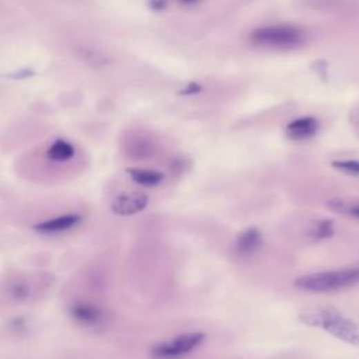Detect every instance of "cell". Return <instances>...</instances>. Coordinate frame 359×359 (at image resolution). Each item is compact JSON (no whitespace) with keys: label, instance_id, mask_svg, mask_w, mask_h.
Returning a JSON list of instances; mask_svg holds the SVG:
<instances>
[{"label":"cell","instance_id":"obj_1","mask_svg":"<svg viewBox=\"0 0 359 359\" xmlns=\"http://www.w3.org/2000/svg\"><path fill=\"white\" fill-rule=\"evenodd\" d=\"M300 322L324 330L333 337L338 338L351 345H359V326L351 319L345 318L337 310L333 309H316L304 311L299 316Z\"/></svg>","mask_w":359,"mask_h":359},{"label":"cell","instance_id":"obj_2","mask_svg":"<svg viewBox=\"0 0 359 359\" xmlns=\"http://www.w3.org/2000/svg\"><path fill=\"white\" fill-rule=\"evenodd\" d=\"M356 284H359V268L336 269V271L303 275L295 281L296 288L314 293L336 292Z\"/></svg>","mask_w":359,"mask_h":359},{"label":"cell","instance_id":"obj_3","mask_svg":"<svg viewBox=\"0 0 359 359\" xmlns=\"http://www.w3.org/2000/svg\"><path fill=\"white\" fill-rule=\"evenodd\" d=\"M304 41L302 28L291 24L265 26L250 34V42L266 50H293Z\"/></svg>","mask_w":359,"mask_h":359},{"label":"cell","instance_id":"obj_4","mask_svg":"<svg viewBox=\"0 0 359 359\" xmlns=\"http://www.w3.org/2000/svg\"><path fill=\"white\" fill-rule=\"evenodd\" d=\"M205 336L202 333H188L178 336L170 341L159 342L151 349L153 359H182L190 355L204 342Z\"/></svg>","mask_w":359,"mask_h":359},{"label":"cell","instance_id":"obj_5","mask_svg":"<svg viewBox=\"0 0 359 359\" xmlns=\"http://www.w3.org/2000/svg\"><path fill=\"white\" fill-rule=\"evenodd\" d=\"M148 204L149 197L145 194H122L113 201L111 209L115 215L130 216L142 212Z\"/></svg>","mask_w":359,"mask_h":359},{"label":"cell","instance_id":"obj_6","mask_svg":"<svg viewBox=\"0 0 359 359\" xmlns=\"http://www.w3.org/2000/svg\"><path fill=\"white\" fill-rule=\"evenodd\" d=\"M70 316L73 320L86 327L100 326L104 322V311L92 303H76L70 307Z\"/></svg>","mask_w":359,"mask_h":359},{"label":"cell","instance_id":"obj_7","mask_svg":"<svg viewBox=\"0 0 359 359\" xmlns=\"http://www.w3.org/2000/svg\"><path fill=\"white\" fill-rule=\"evenodd\" d=\"M80 216L70 213V215H62L54 219H50L47 222H41L34 226V231L38 233L43 235H55V233H62L66 232L72 228H75L76 224L80 222Z\"/></svg>","mask_w":359,"mask_h":359},{"label":"cell","instance_id":"obj_8","mask_svg":"<svg viewBox=\"0 0 359 359\" xmlns=\"http://www.w3.org/2000/svg\"><path fill=\"white\" fill-rule=\"evenodd\" d=\"M319 130L318 121L311 117H302L292 121L287 126V135L293 141H304L313 138Z\"/></svg>","mask_w":359,"mask_h":359},{"label":"cell","instance_id":"obj_9","mask_svg":"<svg viewBox=\"0 0 359 359\" xmlns=\"http://www.w3.org/2000/svg\"><path fill=\"white\" fill-rule=\"evenodd\" d=\"M262 244L261 232L257 228H249L239 235L236 240V253L242 257H250L260 250Z\"/></svg>","mask_w":359,"mask_h":359},{"label":"cell","instance_id":"obj_10","mask_svg":"<svg viewBox=\"0 0 359 359\" xmlns=\"http://www.w3.org/2000/svg\"><path fill=\"white\" fill-rule=\"evenodd\" d=\"M126 173L135 183L144 187H156L163 182L164 178L163 173L157 170H149V168L133 167V168H128Z\"/></svg>","mask_w":359,"mask_h":359},{"label":"cell","instance_id":"obj_11","mask_svg":"<svg viewBox=\"0 0 359 359\" xmlns=\"http://www.w3.org/2000/svg\"><path fill=\"white\" fill-rule=\"evenodd\" d=\"M48 157L54 162H66L73 157L75 149L69 142L65 141H57L51 145V148L47 152Z\"/></svg>","mask_w":359,"mask_h":359},{"label":"cell","instance_id":"obj_12","mask_svg":"<svg viewBox=\"0 0 359 359\" xmlns=\"http://www.w3.org/2000/svg\"><path fill=\"white\" fill-rule=\"evenodd\" d=\"M334 235V220L323 219L314 224V228L310 231V237L314 242H322L333 237Z\"/></svg>","mask_w":359,"mask_h":359},{"label":"cell","instance_id":"obj_13","mask_svg":"<svg viewBox=\"0 0 359 359\" xmlns=\"http://www.w3.org/2000/svg\"><path fill=\"white\" fill-rule=\"evenodd\" d=\"M334 168L347 173L348 175L359 177V160H337L331 163Z\"/></svg>","mask_w":359,"mask_h":359},{"label":"cell","instance_id":"obj_14","mask_svg":"<svg viewBox=\"0 0 359 359\" xmlns=\"http://www.w3.org/2000/svg\"><path fill=\"white\" fill-rule=\"evenodd\" d=\"M330 208L338 213H344L348 216H353L356 219H359V204L355 205H347L341 201H333L330 202Z\"/></svg>","mask_w":359,"mask_h":359},{"label":"cell","instance_id":"obj_15","mask_svg":"<svg viewBox=\"0 0 359 359\" xmlns=\"http://www.w3.org/2000/svg\"><path fill=\"white\" fill-rule=\"evenodd\" d=\"M12 295H13V298L14 299H17V300H24V299H27V296L30 295V291H28V287L26 285V284H23V282H17V284H14L13 287H12Z\"/></svg>","mask_w":359,"mask_h":359},{"label":"cell","instance_id":"obj_16","mask_svg":"<svg viewBox=\"0 0 359 359\" xmlns=\"http://www.w3.org/2000/svg\"><path fill=\"white\" fill-rule=\"evenodd\" d=\"M180 3H183V5H195V3H198L200 0H178Z\"/></svg>","mask_w":359,"mask_h":359}]
</instances>
